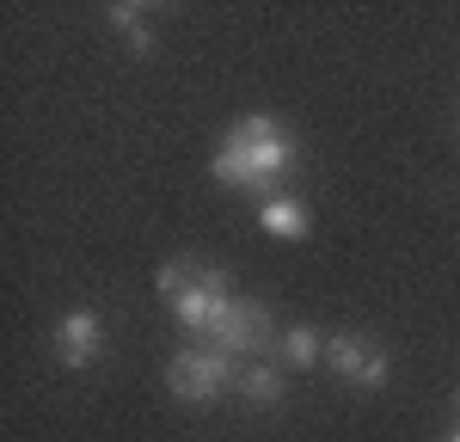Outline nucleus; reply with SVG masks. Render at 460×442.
<instances>
[{
    "instance_id": "f257e3e1",
    "label": "nucleus",
    "mask_w": 460,
    "mask_h": 442,
    "mask_svg": "<svg viewBox=\"0 0 460 442\" xmlns=\"http://www.w3.org/2000/svg\"><path fill=\"white\" fill-rule=\"evenodd\" d=\"M288 166H295V142L277 129V117H240L209 160V172L227 190H258V197H277Z\"/></svg>"
},
{
    "instance_id": "f03ea898",
    "label": "nucleus",
    "mask_w": 460,
    "mask_h": 442,
    "mask_svg": "<svg viewBox=\"0 0 460 442\" xmlns=\"http://www.w3.org/2000/svg\"><path fill=\"white\" fill-rule=\"evenodd\" d=\"M160 295L172 301L178 326L184 332H209V338H215V326H221V314L234 307L221 270H215V264H197V258H172V264L160 270Z\"/></svg>"
},
{
    "instance_id": "7ed1b4c3",
    "label": "nucleus",
    "mask_w": 460,
    "mask_h": 442,
    "mask_svg": "<svg viewBox=\"0 0 460 442\" xmlns=\"http://www.w3.org/2000/svg\"><path fill=\"white\" fill-rule=\"evenodd\" d=\"M166 381H172L178 400H215L221 387L240 381V368H234V357H221V350H178Z\"/></svg>"
},
{
    "instance_id": "20e7f679",
    "label": "nucleus",
    "mask_w": 460,
    "mask_h": 442,
    "mask_svg": "<svg viewBox=\"0 0 460 442\" xmlns=\"http://www.w3.org/2000/svg\"><path fill=\"white\" fill-rule=\"evenodd\" d=\"M270 344H277V332H270V314L258 301H234L221 314V326H215V350L221 357H252V350H270Z\"/></svg>"
},
{
    "instance_id": "39448f33",
    "label": "nucleus",
    "mask_w": 460,
    "mask_h": 442,
    "mask_svg": "<svg viewBox=\"0 0 460 442\" xmlns=\"http://www.w3.org/2000/svg\"><path fill=\"white\" fill-rule=\"evenodd\" d=\"M325 363L338 368L350 387H381L387 381V350L381 344H368V338H356V332H338V338H325Z\"/></svg>"
},
{
    "instance_id": "423d86ee",
    "label": "nucleus",
    "mask_w": 460,
    "mask_h": 442,
    "mask_svg": "<svg viewBox=\"0 0 460 442\" xmlns=\"http://www.w3.org/2000/svg\"><path fill=\"white\" fill-rule=\"evenodd\" d=\"M99 350H105V320L93 307H74V314L56 320V357H62V368H86Z\"/></svg>"
},
{
    "instance_id": "0eeeda50",
    "label": "nucleus",
    "mask_w": 460,
    "mask_h": 442,
    "mask_svg": "<svg viewBox=\"0 0 460 442\" xmlns=\"http://www.w3.org/2000/svg\"><path fill=\"white\" fill-rule=\"evenodd\" d=\"M258 227L270 234V240H307V203H295V197H264L258 203Z\"/></svg>"
},
{
    "instance_id": "6e6552de",
    "label": "nucleus",
    "mask_w": 460,
    "mask_h": 442,
    "mask_svg": "<svg viewBox=\"0 0 460 442\" xmlns=\"http://www.w3.org/2000/svg\"><path fill=\"white\" fill-rule=\"evenodd\" d=\"M234 387H240L252 405H277V400H283V368H277V363H246Z\"/></svg>"
},
{
    "instance_id": "1a4fd4ad",
    "label": "nucleus",
    "mask_w": 460,
    "mask_h": 442,
    "mask_svg": "<svg viewBox=\"0 0 460 442\" xmlns=\"http://www.w3.org/2000/svg\"><path fill=\"white\" fill-rule=\"evenodd\" d=\"M111 25H117V31H123V43H129V49H154V25H147V13L142 6H111Z\"/></svg>"
},
{
    "instance_id": "9d476101",
    "label": "nucleus",
    "mask_w": 460,
    "mask_h": 442,
    "mask_svg": "<svg viewBox=\"0 0 460 442\" xmlns=\"http://www.w3.org/2000/svg\"><path fill=\"white\" fill-rule=\"evenodd\" d=\"M277 357H283V363H295V368H307L314 357H325V344H319L307 326H295V332H283V338H277Z\"/></svg>"
},
{
    "instance_id": "9b49d317",
    "label": "nucleus",
    "mask_w": 460,
    "mask_h": 442,
    "mask_svg": "<svg viewBox=\"0 0 460 442\" xmlns=\"http://www.w3.org/2000/svg\"><path fill=\"white\" fill-rule=\"evenodd\" d=\"M448 442H460V430H455V437H448Z\"/></svg>"
},
{
    "instance_id": "f8f14e48",
    "label": "nucleus",
    "mask_w": 460,
    "mask_h": 442,
    "mask_svg": "<svg viewBox=\"0 0 460 442\" xmlns=\"http://www.w3.org/2000/svg\"><path fill=\"white\" fill-rule=\"evenodd\" d=\"M455 405H460V400H455Z\"/></svg>"
}]
</instances>
